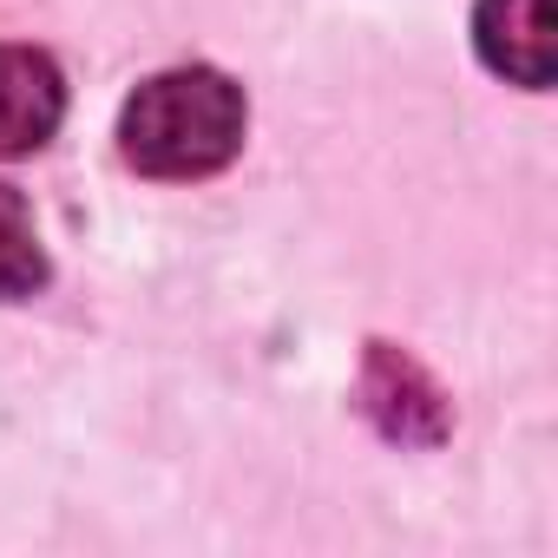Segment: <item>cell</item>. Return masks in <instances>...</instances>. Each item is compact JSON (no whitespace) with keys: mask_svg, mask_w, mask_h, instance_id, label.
<instances>
[{"mask_svg":"<svg viewBox=\"0 0 558 558\" xmlns=\"http://www.w3.org/2000/svg\"><path fill=\"white\" fill-rule=\"evenodd\" d=\"M243 145V93L217 66L151 73L119 112V151L145 178H210Z\"/></svg>","mask_w":558,"mask_h":558,"instance_id":"6da1fadb","label":"cell"},{"mask_svg":"<svg viewBox=\"0 0 558 558\" xmlns=\"http://www.w3.org/2000/svg\"><path fill=\"white\" fill-rule=\"evenodd\" d=\"M66 119V80L40 47H0V158L40 151Z\"/></svg>","mask_w":558,"mask_h":558,"instance_id":"7a4b0ae2","label":"cell"},{"mask_svg":"<svg viewBox=\"0 0 558 558\" xmlns=\"http://www.w3.org/2000/svg\"><path fill=\"white\" fill-rule=\"evenodd\" d=\"M480 60L512 86H551V0H480Z\"/></svg>","mask_w":558,"mask_h":558,"instance_id":"3957f363","label":"cell"},{"mask_svg":"<svg viewBox=\"0 0 558 558\" xmlns=\"http://www.w3.org/2000/svg\"><path fill=\"white\" fill-rule=\"evenodd\" d=\"M47 283V250L34 230V210L14 184H0V303H21Z\"/></svg>","mask_w":558,"mask_h":558,"instance_id":"277c9868","label":"cell"}]
</instances>
